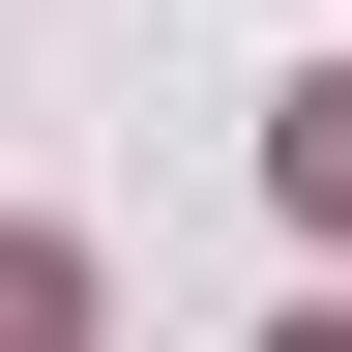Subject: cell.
Here are the masks:
<instances>
[{
    "instance_id": "6da1fadb",
    "label": "cell",
    "mask_w": 352,
    "mask_h": 352,
    "mask_svg": "<svg viewBox=\"0 0 352 352\" xmlns=\"http://www.w3.org/2000/svg\"><path fill=\"white\" fill-rule=\"evenodd\" d=\"M294 206H352V88H294Z\"/></svg>"
}]
</instances>
